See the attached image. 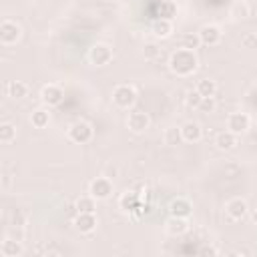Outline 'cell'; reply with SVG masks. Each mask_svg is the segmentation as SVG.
<instances>
[{"label": "cell", "mask_w": 257, "mask_h": 257, "mask_svg": "<svg viewBox=\"0 0 257 257\" xmlns=\"http://www.w3.org/2000/svg\"><path fill=\"white\" fill-rule=\"evenodd\" d=\"M16 139V126L12 122H2L0 124V143L2 145H8Z\"/></svg>", "instance_id": "484cf974"}, {"label": "cell", "mask_w": 257, "mask_h": 257, "mask_svg": "<svg viewBox=\"0 0 257 257\" xmlns=\"http://www.w3.org/2000/svg\"><path fill=\"white\" fill-rule=\"evenodd\" d=\"M215 106H217L215 98H213V96H205V98L201 100L199 110H203V112H213V110H215Z\"/></svg>", "instance_id": "4dcf8cb0"}, {"label": "cell", "mask_w": 257, "mask_h": 257, "mask_svg": "<svg viewBox=\"0 0 257 257\" xmlns=\"http://www.w3.org/2000/svg\"><path fill=\"white\" fill-rule=\"evenodd\" d=\"M40 98H42V102H44L46 106H56V104L62 102L64 90H62V86H58V84H54V82H48V84H44V86L40 88Z\"/></svg>", "instance_id": "52a82bcc"}, {"label": "cell", "mask_w": 257, "mask_h": 257, "mask_svg": "<svg viewBox=\"0 0 257 257\" xmlns=\"http://www.w3.org/2000/svg\"><path fill=\"white\" fill-rule=\"evenodd\" d=\"M98 225V219L94 213H78L76 219H74V227L80 231V233H92Z\"/></svg>", "instance_id": "4fadbf2b"}, {"label": "cell", "mask_w": 257, "mask_h": 257, "mask_svg": "<svg viewBox=\"0 0 257 257\" xmlns=\"http://www.w3.org/2000/svg\"><path fill=\"white\" fill-rule=\"evenodd\" d=\"M112 102L118 108H131L137 102V90L133 84H116L112 88Z\"/></svg>", "instance_id": "7a4b0ae2"}, {"label": "cell", "mask_w": 257, "mask_h": 257, "mask_svg": "<svg viewBox=\"0 0 257 257\" xmlns=\"http://www.w3.org/2000/svg\"><path fill=\"white\" fill-rule=\"evenodd\" d=\"M201 100H203V96L199 94V90H197V88L187 90V94H185V104H187L189 108H197V110H199Z\"/></svg>", "instance_id": "83f0119b"}, {"label": "cell", "mask_w": 257, "mask_h": 257, "mask_svg": "<svg viewBox=\"0 0 257 257\" xmlns=\"http://www.w3.org/2000/svg\"><path fill=\"white\" fill-rule=\"evenodd\" d=\"M201 253H209V255H215L217 251H215V249H211V247H205V249H201Z\"/></svg>", "instance_id": "1f68e13d"}, {"label": "cell", "mask_w": 257, "mask_h": 257, "mask_svg": "<svg viewBox=\"0 0 257 257\" xmlns=\"http://www.w3.org/2000/svg\"><path fill=\"white\" fill-rule=\"evenodd\" d=\"M195 88L199 90V94H201L203 98H205V96H215V92H217V82L211 80V78H201Z\"/></svg>", "instance_id": "d4e9b609"}, {"label": "cell", "mask_w": 257, "mask_h": 257, "mask_svg": "<svg viewBox=\"0 0 257 257\" xmlns=\"http://www.w3.org/2000/svg\"><path fill=\"white\" fill-rule=\"evenodd\" d=\"M24 253V247H22V243L16 239H10V237H6L2 243H0V255L2 257H20Z\"/></svg>", "instance_id": "e0dca14e"}, {"label": "cell", "mask_w": 257, "mask_h": 257, "mask_svg": "<svg viewBox=\"0 0 257 257\" xmlns=\"http://www.w3.org/2000/svg\"><path fill=\"white\" fill-rule=\"evenodd\" d=\"M165 229H167L169 235H175V237L187 233V231H189L187 217H175V215H171V217L167 219V223H165Z\"/></svg>", "instance_id": "2e32d148"}, {"label": "cell", "mask_w": 257, "mask_h": 257, "mask_svg": "<svg viewBox=\"0 0 257 257\" xmlns=\"http://www.w3.org/2000/svg\"><path fill=\"white\" fill-rule=\"evenodd\" d=\"M30 122H32L34 128H44V126H48V122H50V112H48V108H36V110H32Z\"/></svg>", "instance_id": "44dd1931"}, {"label": "cell", "mask_w": 257, "mask_h": 257, "mask_svg": "<svg viewBox=\"0 0 257 257\" xmlns=\"http://www.w3.org/2000/svg\"><path fill=\"white\" fill-rule=\"evenodd\" d=\"M76 211L78 213H94L96 211V199L92 195H84L76 199Z\"/></svg>", "instance_id": "cb8c5ba5"}, {"label": "cell", "mask_w": 257, "mask_h": 257, "mask_svg": "<svg viewBox=\"0 0 257 257\" xmlns=\"http://www.w3.org/2000/svg\"><path fill=\"white\" fill-rule=\"evenodd\" d=\"M169 213L175 215V217H189V215L193 213V205H191L189 199H185V197H177V199L171 201V205H169Z\"/></svg>", "instance_id": "9a60e30c"}, {"label": "cell", "mask_w": 257, "mask_h": 257, "mask_svg": "<svg viewBox=\"0 0 257 257\" xmlns=\"http://www.w3.org/2000/svg\"><path fill=\"white\" fill-rule=\"evenodd\" d=\"M153 34L157 38H169L173 34V22L171 20H165V18H157L153 22Z\"/></svg>", "instance_id": "d6986e66"}, {"label": "cell", "mask_w": 257, "mask_h": 257, "mask_svg": "<svg viewBox=\"0 0 257 257\" xmlns=\"http://www.w3.org/2000/svg\"><path fill=\"white\" fill-rule=\"evenodd\" d=\"M237 137H239V135L231 133L229 128H227V131H221V133L217 135V139H215V145H217L219 151H233V149L237 147Z\"/></svg>", "instance_id": "ac0fdd59"}, {"label": "cell", "mask_w": 257, "mask_h": 257, "mask_svg": "<svg viewBox=\"0 0 257 257\" xmlns=\"http://www.w3.org/2000/svg\"><path fill=\"white\" fill-rule=\"evenodd\" d=\"M149 124H151V118H149V114L145 112V110H133V112H128V116H126V126H128V131H133V133H145L147 128H149Z\"/></svg>", "instance_id": "30bf717a"}, {"label": "cell", "mask_w": 257, "mask_h": 257, "mask_svg": "<svg viewBox=\"0 0 257 257\" xmlns=\"http://www.w3.org/2000/svg\"><path fill=\"white\" fill-rule=\"evenodd\" d=\"M225 213H227L233 221H243V219L247 217V213H249V205H247L245 199H241V197H233V199L227 201V205H225Z\"/></svg>", "instance_id": "ba28073f"}, {"label": "cell", "mask_w": 257, "mask_h": 257, "mask_svg": "<svg viewBox=\"0 0 257 257\" xmlns=\"http://www.w3.org/2000/svg\"><path fill=\"white\" fill-rule=\"evenodd\" d=\"M66 135H68V139H70L72 143H76V145H84V143H88V141L92 139L94 131H92V126H90L88 122H84V120H76V122H72V124L68 126Z\"/></svg>", "instance_id": "277c9868"}, {"label": "cell", "mask_w": 257, "mask_h": 257, "mask_svg": "<svg viewBox=\"0 0 257 257\" xmlns=\"http://www.w3.org/2000/svg\"><path fill=\"white\" fill-rule=\"evenodd\" d=\"M251 126V118L247 112H231L229 118H227V128L235 135H243L247 133Z\"/></svg>", "instance_id": "8fae6325"}, {"label": "cell", "mask_w": 257, "mask_h": 257, "mask_svg": "<svg viewBox=\"0 0 257 257\" xmlns=\"http://www.w3.org/2000/svg\"><path fill=\"white\" fill-rule=\"evenodd\" d=\"M251 221L257 225V209H253V213H251Z\"/></svg>", "instance_id": "d6a6232c"}, {"label": "cell", "mask_w": 257, "mask_h": 257, "mask_svg": "<svg viewBox=\"0 0 257 257\" xmlns=\"http://www.w3.org/2000/svg\"><path fill=\"white\" fill-rule=\"evenodd\" d=\"M118 207H120V211H124V213H135V209L141 207V197H139V193H135V191L122 193V195L118 197Z\"/></svg>", "instance_id": "5bb4252c"}, {"label": "cell", "mask_w": 257, "mask_h": 257, "mask_svg": "<svg viewBox=\"0 0 257 257\" xmlns=\"http://www.w3.org/2000/svg\"><path fill=\"white\" fill-rule=\"evenodd\" d=\"M181 133H183V143H199L203 139V128L195 120H187L181 126Z\"/></svg>", "instance_id": "7c38bea8"}, {"label": "cell", "mask_w": 257, "mask_h": 257, "mask_svg": "<svg viewBox=\"0 0 257 257\" xmlns=\"http://www.w3.org/2000/svg\"><path fill=\"white\" fill-rule=\"evenodd\" d=\"M6 92H8V96H12V98H24L26 94H28V84L26 82H22V80H10L8 84H6Z\"/></svg>", "instance_id": "ffe728a7"}, {"label": "cell", "mask_w": 257, "mask_h": 257, "mask_svg": "<svg viewBox=\"0 0 257 257\" xmlns=\"http://www.w3.org/2000/svg\"><path fill=\"white\" fill-rule=\"evenodd\" d=\"M181 46H183V48H189V50L199 48V46H201V38H199V34L185 32V34L181 36Z\"/></svg>", "instance_id": "4316f807"}, {"label": "cell", "mask_w": 257, "mask_h": 257, "mask_svg": "<svg viewBox=\"0 0 257 257\" xmlns=\"http://www.w3.org/2000/svg\"><path fill=\"white\" fill-rule=\"evenodd\" d=\"M241 46H243V48H257V34H253V32L243 34V38H241Z\"/></svg>", "instance_id": "f546056e"}, {"label": "cell", "mask_w": 257, "mask_h": 257, "mask_svg": "<svg viewBox=\"0 0 257 257\" xmlns=\"http://www.w3.org/2000/svg\"><path fill=\"white\" fill-rule=\"evenodd\" d=\"M159 52H161V48H159L157 44H153V42H147V44L143 46V56H145L147 60H155V58L159 56Z\"/></svg>", "instance_id": "f1b7e54d"}, {"label": "cell", "mask_w": 257, "mask_h": 257, "mask_svg": "<svg viewBox=\"0 0 257 257\" xmlns=\"http://www.w3.org/2000/svg\"><path fill=\"white\" fill-rule=\"evenodd\" d=\"M175 16H177V4L173 0H161V4L157 8V18L173 20Z\"/></svg>", "instance_id": "7402d4cb"}, {"label": "cell", "mask_w": 257, "mask_h": 257, "mask_svg": "<svg viewBox=\"0 0 257 257\" xmlns=\"http://www.w3.org/2000/svg\"><path fill=\"white\" fill-rule=\"evenodd\" d=\"M169 68L177 76H191L199 68V58H197L195 50H189V48L179 46L169 56Z\"/></svg>", "instance_id": "6da1fadb"}, {"label": "cell", "mask_w": 257, "mask_h": 257, "mask_svg": "<svg viewBox=\"0 0 257 257\" xmlns=\"http://www.w3.org/2000/svg\"><path fill=\"white\" fill-rule=\"evenodd\" d=\"M163 141H165V145H169V147H177V145H181V143H183L181 126H169V128H165Z\"/></svg>", "instance_id": "603a6c76"}, {"label": "cell", "mask_w": 257, "mask_h": 257, "mask_svg": "<svg viewBox=\"0 0 257 257\" xmlns=\"http://www.w3.org/2000/svg\"><path fill=\"white\" fill-rule=\"evenodd\" d=\"M112 189L114 187H112L110 177H96L88 185V195H92L96 201H104V199H108L112 195Z\"/></svg>", "instance_id": "5b68a950"}, {"label": "cell", "mask_w": 257, "mask_h": 257, "mask_svg": "<svg viewBox=\"0 0 257 257\" xmlns=\"http://www.w3.org/2000/svg\"><path fill=\"white\" fill-rule=\"evenodd\" d=\"M88 60L94 66H106L112 60V48L108 44H104V42H96L88 50Z\"/></svg>", "instance_id": "8992f818"}, {"label": "cell", "mask_w": 257, "mask_h": 257, "mask_svg": "<svg viewBox=\"0 0 257 257\" xmlns=\"http://www.w3.org/2000/svg\"><path fill=\"white\" fill-rule=\"evenodd\" d=\"M197 34L201 38V44H205V46H217L223 38V32L217 24H203Z\"/></svg>", "instance_id": "9c48e42d"}, {"label": "cell", "mask_w": 257, "mask_h": 257, "mask_svg": "<svg viewBox=\"0 0 257 257\" xmlns=\"http://www.w3.org/2000/svg\"><path fill=\"white\" fill-rule=\"evenodd\" d=\"M20 38H22V28H20L18 22H14L10 18H6V20L0 22V42L4 46H12Z\"/></svg>", "instance_id": "3957f363"}]
</instances>
